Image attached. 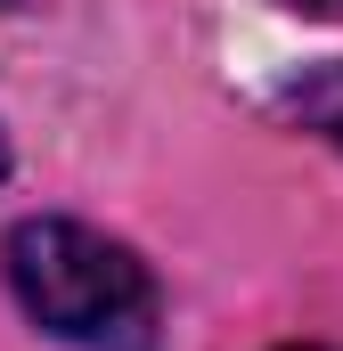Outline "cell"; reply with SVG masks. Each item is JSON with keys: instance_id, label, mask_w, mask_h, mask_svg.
I'll list each match as a JSON object with an SVG mask.
<instances>
[{"instance_id": "obj_1", "label": "cell", "mask_w": 343, "mask_h": 351, "mask_svg": "<svg viewBox=\"0 0 343 351\" xmlns=\"http://www.w3.org/2000/svg\"><path fill=\"white\" fill-rule=\"evenodd\" d=\"M8 286L33 327L82 351H147L156 343V278L131 245L98 237L82 221H16L8 245Z\"/></svg>"}, {"instance_id": "obj_2", "label": "cell", "mask_w": 343, "mask_h": 351, "mask_svg": "<svg viewBox=\"0 0 343 351\" xmlns=\"http://www.w3.org/2000/svg\"><path fill=\"white\" fill-rule=\"evenodd\" d=\"M0 180H8V139H0Z\"/></svg>"}, {"instance_id": "obj_3", "label": "cell", "mask_w": 343, "mask_h": 351, "mask_svg": "<svg viewBox=\"0 0 343 351\" xmlns=\"http://www.w3.org/2000/svg\"><path fill=\"white\" fill-rule=\"evenodd\" d=\"M303 8H335V0H303Z\"/></svg>"}, {"instance_id": "obj_4", "label": "cell", "mask_w": 343, "mask_h": 351, "mask_svg": "<svg viewBox=\"0 0 343 351\" xmlns=\"http://www.w3.org/2000/svg\"><path fill=\"white\" fill-rule=\"evenodd\" d=\"M294 351H311V343H294Z\"/></svg>"}]
</instances>
